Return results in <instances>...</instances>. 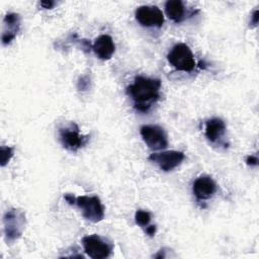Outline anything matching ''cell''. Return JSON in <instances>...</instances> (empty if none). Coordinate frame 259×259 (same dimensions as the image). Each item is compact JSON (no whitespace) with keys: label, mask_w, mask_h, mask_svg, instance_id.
Here are the masks:
<instances>
[{"label":"cell","mask_w":259,"mask_h":259,"mask_svg":"<svg viewBox=\"0 0 259 259\" xmlns=\"http://www.w3.org/2000/svg\"><path fill=\"white\" fill-rule=\"evenodd\" d=\"M4 234L8 242L17 240L25 228V214L17 208H10L3 217Z\"/></svg>","instance_id":"obj_3"},{"label":"cell","mask_w":259,"mask_h":259,"mask_svg":"<svg viewBox=\"0 0 259 259\" xmlns=\"http://www.w3.org/2000/svg\"><path fill=\"white\" fill-rule=\"evenodd\" d=\"M167 16L174 22H181L184 18V5L180 0H169L165 3Z\"/></svg>","instance_id":"obj_14"},{"label":"cell","mask_w":259,"mask_h":259,"mask_svg":"<svg viewBox=\"0 0 259 259\" xmlns=\"http://www.w3.org/2000/svg\"><path fill=\"white\" fill-rule=\"evenodd\" d=\"M135 16L138 22L146 27H161L164 23V14L157 6H140L136 9Z\"/></svg>","instance_id":"obj_8"},{"label":"cell","mask_w":259,"mask_h":259,"mask_svg":"<svg viewBox=\"0 0 259 259\" xmlns=\"http://www.w3.org/2000/svg\"><path fill=\"white\" fill-rule=\"evenodd\" d=\"M194 196L199 200L210 198L217 191V184L209 176H200L195 179L192 185Z\"/></svg>","instance_id":"obj_10"},{"label":"cell","mask_w":259,"mask_h":259,"mask_svg":"<svg viewBox=\"0 0 259 259\" xmlns=\"http://www.w3.org/2000/svg\"><path fill=\"white\" fill-rule=\"evenodd\" d=\"M135 221H136L137 225H139L142 228H145L149 225V223L151 221V214L147 210L139 209L135 213Z\"/></svg>","instance_id":"obj_15"},{"label":"cell","mask_w":259,"mask_h":259,"mask_svg":"<svg viewBox=\"0 0 259 259\" xmlns=\"http://www.w3.org/2000/svg\"><path fill=\"white\" fill-rule=\"evenodd\" d=\"M185 155L181 151H165L153 153L149 156V160L159 166L165 172H169L178 167L184 160Z\"/></svg>","instance_id":"obj_9"},{"label":"cell","mask_w":259,"mask_h":259,"mask_svg":"<svg viewBox=\"0 0 259 259\" xmlns=\"http://www.w3.org/2000/svg\"><path fill=\"white\" fill-rule=\"evenodd\" d=\"M251 23L256 26L258 23V10H255L253 15H252V19H251Z\"/></svg>","instance_id":"obj_20"},{"label":"cell","mask_w":259,"mask_h":259,"mask_svg":"<svg viewBox=\"0 0 259 259\" xmlns=\"http://www.w3.org/2000/svg\"><path fill=\"white\" fill-rule=\"evenodd\" d=\"M246 163H247V165H249V166H257V164H258V158H257V156H253V155L248 156L247 159H246Z\"/></svg>","instance_id":"obj_17"},{"label":"cell","mask_w":259,"mask_h":259,"mask_svg":"<svg viewBox=\"0 0 259 259\" xmlns=\"http://www.w3.org/2000/svg\"><path fill=\"white\" fill-rule=\"evenodd\" d=\"M73 204H76L82 210L83 217L92 223H98L104 218V207L98 196L81 195L75 197Z\"/></svg>","instance_id":"obj_4"},{"label":"cell","mask_w":259,"mask_h":259,"mask_svg":"<svg viewBox=\"0 0 259 259\" xmlns=\"http://www.w3.org/2000/svg\"><path fill=\"white\" fill-rule=\"evenodd\" d=\"M171 66L178 71L190 72L195 67V60L190 48L183 42L176 44L167 55Z\"/></svg>","instance_id":"obj_2"},{"label":"cell","mask_w":259,"mask_h":259,"mask_svg":"<svg viewBox=\"0 0 259 259\" xmlns=\"http://www.w3.org/2000/svg\"><path fill=\"white\" fill-rule=\"evenodd\" d=\"M20 28V15L14 12L8 13L3 19V32L2 44L9 45L16 36Z\"/></svg>","instance_id":"obj_12"},{"label":"cell","mask_w":259,"mask_h":259,"mask_svg":"<svg viewBox=\"0 0 259 259\" xmlns=\"http://www.w3.org/2000/svg\"><path fill=\"white\" fill-rule=\"evenodd\" d=\"M40 5L46 9H52L56 5V2H54V1H42V2H40Z\"/></svg>","instance_id":"obj_18"},{"label":"cell","mask_w":259,"mask_h":259,"mask_svg":"<svg viewBox=\"0 0 259 259\" xmlns=\"http://www.w3.org/2000/svg\"><path fill=\"white\" fill-rule=\"evenodd\" d=\"M145 232L149 235V236H154L155 233H156V226L155 225H152V226H147L146 227V230Z\"/></svg>","instance_id":"obj_19"},{"label":"cell","mask_w":259,"mask_h":259,"mask_svg":"<svg viewBox=\"0 0 259 259\" xmlns=\"http://www.w3.org/2000/svg\"><path fill=\"white\" fill-rule=\"evenodd\" d=\"M88 139V136H83L80 134L78 125L74 122L59 130V140L61 144L65 149L72 152H76L85 146Z\"/></svg>","instance_id":"obj_7"},{"label":"cell","mask_w":259,"mask_h":259,"mask_svg":"<svg viewBox=\"0 0 259 259\" xmlns=\"http://www.w3.org/2000/svg\"><path fill=\"white\" fill-rule=\"evenodd\" d=\"M92 50L97 58L106 61L113 56L115 52V45L110 35L101 34L94 40Z\"/></svg>","instance_id":"obj_11"},{"label":"cell","mask_w":259,"mask_h":259,"mask_svg":"<svg viewBox=\"0 0 259 259\" xmlns=\"http://www.w3.org/2000/svg\"><path fill=\"white\" fill-rule=\"evenodd\" d=\"M160 79L145 76H137L134 83L126 88L127 95L134 101V106L138 111L146 112L160 98Z\"/></svg>","instance_id":"obj_1"},{"label":"cell","mask_w":259,"mask_h":259,"mask_svg":"<svg viewBox=\"0 0 259 259\" xmlns=\"http://www.w3.org/2000/svg\"><path fill=\"white\" fill-rule=\"evenodd\" d=\"M13 153H14V149L12 147H8V146H2L0 149V162H1V166L4 167L9 161L10 159L13 157Z\"/></svg>","instance_id":"obj_16"},{"label":"cell","mask_w":259,"mask_h":259,"mask_svg":"<svg viewBox=\"0 0 259 259\" xmlns=\"http://www.w3.org/2000/svg\"><path fill=\"white\" fill-rule=\"evenodd\" d=\"M85 253L93 259H103L110 256L112 245L98 235H88L82 239Z\"/></svg>","instance_id":"obj_5"},{"label":"cell","mask_w":259,"mask_h":259,"mask_svg":"<svg viewBox=\"0 0 259 259\" xmlns=\"http://www.w3.org/2000/svg\"><path fill=\"white\" fill-rule=\"evenodd\" d=\"M226 132V123L223 119L219 117H213L208 119L205 122V127H204V135L206 139L214 143L219 139H221Z\"/></svg>","instance_id":"obj_13"},{"label":"cell","mask_w":259,"mask_h":259,"mask_svg":"<svg viewBox=\"0 0 259 259\" xmlns=\"http://www.w3.org/2000/svg\"><path fill=\"white\" fill-rule=\"evenodd\" d=\"M140 134L143 141L151 150L157 151L167 148L168 139L167 134L164 128L156 124H146L142 125L140 128Z\"/></svg>","instance_id":"obj_6"}]
</instances>
